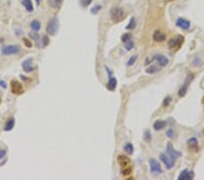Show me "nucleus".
I'll use <instances>...</instances> for the list:
<instances>
[{
    "label": "nucleus",
    "instance_id": "nucleus-41",
    "mask_svg": "<svg viewBox=\"0 0 204 180\" xmlns=\"http://www.w3.org/2000/svg\"><path fill=\"white\" fill-rule=\"evenodd\" d=\"M35 1H36V3L37 6H39V5H40V3H41V0H35Z\"/></svg>",
    "mask_w": 204,
    "mask_h": 180
},
{
    "label": "nucleus",
    "instance_id": "nucleus-40",
    "mask_svg": "<svg viewBox=\"0 0 204 180\" xmlns=\"http://www.w3.org/2000/svg\"><path fill=\"white\" fill-rule=\"evenodd\" d=\"M20 77H21V79H23V80H25V81H26L28 78H26V76H22V75H20Z\"/></svg>",
    "mask_w": 204,
    "mask_h": 180
},
{
    "label": "nucleus",
    "instance_id": "nucleus-30",
    "mask_svg": "<svg viewBox=\"0 0 204 180\" xmlns=\"http://www.w3.org/2000/svg\"><path fill=\"white\" fill-rule=\"evenodd\" d=\"M23 43H24V45L26 46L27 48H31L33 46V44H32V42H31L30 40L28 38H26V37H23Z\"/></svg>",
    "mask_w": 204,
    "mask_h": 180
},
{
    "label": "nucleus",
    "instance_id": "nucleus-6",
    "mask_svg": "<svg viewBox=\"0 0 204 180\" xmlns=\"http://www.w3.org/2000/svg\"><path fill=\"white\" fill-rule=\"evenodd\" d=\"M193 80V76L192 75H190V76H188L187 78H186V80L184 81L183 85H182V87L180 88L179 92H178V95L179 97H182L186 95V93L188 91V88H189V85L191 83V81Z\"/></svg>",
    "mask_w": 204,
    "mask_h": 180
},
{
    "label": "nucleus",
    "instance_id": "nucleus-19",
    "mask_svg": "<svg viewBox=\"0 0 204 180\" xmlns=\"http://www.w3.org/2000/svg\"><path fill=\"white\" fill-rule=\"evenodd\" d=\"M166 125H167V123L165 121H163V120H157L153 124V128H154L155 131H159V130H162L163 128H165Z\"/></svg>",
    "mask_w": 204,
    "mask_h": 180
},
{
    "label": "nucleus",
    "instance_id": "nucleus-29",
    "mask_svg": "<svg viewBox=\"0 0 204 180\" xmlns=\"http://www.w3.org/2000/svg\"><path fill=\"white\" fill-rule=\"evenodd\" d=\"M29 37L36 42V41H39L40 36H39V34H37V32H31V33H29Z\"/></svg>",
    "mask_w": 204,
    "mask_h": 180
},
{
    "label": "nucleus",
    "instance_id": "nucleus-5",
    "mask_svg": "<svg viewBox=\"0 0 204 180\" xmlns=\"http://www.w3.org/2000/svg\"><path fill=\"white\" fill-rule=\"evenodd\" d=\"M111 18L114 22H119L123 19L124 15V11L121 7H113L111 10Z\"/></svg>",
    "mask_w": 204,
    "mask_h": 180
},
{
    "label": "nucleus",
    "instance_id": "nucleus-16",
    "mask_svg": "<svg viewBox=\"0 0 204 180\" xmlns=\"http://www.w3.org/2000/svg\"><path fill=\"white\" fill-rule=\"evenodd\" d=\"M21 4L25 7L27 12L32 13L34 11V5H33L32 0H22Z\"/></svg>",
    "mask_w": 204,
    "mask_h": 180
},
{
    "label": "nucleus",
    "instance_id": "nucleus-17",
    "mask_svg": "<svg viewBox=\"0 0 204 180\" xmlns=\"http://www.w3.org/2000/svg\"><path fill=\"white\" fill-rule=\"evenodd\" d=\"M15 125V118H14V117H10V118L7 119V121L6 122V125H5V127H4V131L8 132V131L13 130Z\"/></svg>",
    "mask_w": 204,
    "mask_h": 180
},
{
    "label": "nucleus",
    "instance_id": "nucleus-14",
    "mask_svg": "<svg viewBox=\"0 0 204 180\" xmlns=\"http://www.w3.org/2000/svg\"><path fill=\"white\" fill-rule=\"evenodd\" d=\"M188 148L194 152H198L199 150V145H198V140L195 137H191L188 140Z\"/></svg>",
    "mask_w": 204,
    "mask_h": 180
},
{
    "label": "nucleus",
    "instance_id": "nucleus-3",
    "mask_svg": "<svg viewBox=\"0 0 204 180\" xmlns=\"http://www.w3.org/2000/svg\"><path fill=\"white\" fill-rule=\"evenodd\" d=\"M22 68L24 70V72L26 73H31L35 71L36 67L34 65V59L33 57H28L25 59L22 62Z\"/></svg>",
    "mask_w": 204,
    "mask_h": 180
},
{
    "label": "nucleus",
    "instance_id": "nucleus-22",
    "mask_svg": "<svg viewBox=\"0 0 204 180\" xmlns=\"http://www.w3.org/2000/svg\"><path fill=\"white\" fill-rule=\"evenodd\" d=\"M160 71V68L158 67H156V66H151V67H149L148 68H146L145 70V72L147 74H155L157 72H159Z\"/></svg>",
    "mask_w": 204,
    "mask_h": 180
},
{
    "label": "nucleus",
    "instance_id": "nucleus-39",
    "mask_svg": "<svg viewBox=\"0 0 204 180\" xmlns=\"http://www.w3.org/2000/svg\"><path fill=\"white\" fill-rule=\"evenodd\" d=\"M0 87H1L3 89H6V88H7V84L6 83V81H4V80H0Z\"/></svg>",
    "mask_w": 204,
    "mask_h": 180
},
{
    "label": "nucleus",
    "instance_id": "nucleus-21",
    "mask_svg": "<svg viewBox=\"0 0 204 180\" xmlns=\"http://www.w3.org/2000/svg\"><path fill=\"white\" fill-rule=\"evenodd\" d=\"M117 160H118V163L122 167H126L127 165H129V163H130V159L125 155H119L118 159H117Z\"/></svg>",
    "mask_w": 204,
    "mask_h": 180
},
{
    "label": "nucleus",
    "instance_id": "nucleus-36",
    "mask_svg": "<svg viewBox=\"0 0 204 180\" xmlns=\"http://www.w3.org/2000/svg\"><path fill=\"white\" fill-rule=\"evenodd\" d=\"M92 2H93V0H82L81 4L83 5V6H88L89 5H91Z\"/></svg>",
    "mask_w": 204,
    "mask_h": 180
},
{
    "label": "nucleus",
    "instance_id": "nucleus-35",
    "mask_svg": "<svg viewBox=\"0 0 204 180\" xmlns=\"http://www.w3.org/2000/svg\"><path fill=\"white\" fill-rule=\"evenodd\" d=\"M171 102V97H166L165 98L163 99V102H162V106H168Z\"/></svg>",
    "mask_w": 204,
    "mask_h": 180
},
{
    "label": "nucleus",
    "instance_id": "nucleus-2",
    "mask_svg": "<svg viewBox=\"0 0 204 180\" xmlns=\"http://www.w3.org/2000/svg\"><path fill=\"white\" fill-rule=\"evenodd\" d=\"M21 48L17 45H6L1 48V53L3 56H14L20 52Z\"/></svg>",
    "mask_w": 204,
    "mask_h": 180
},
{
    "label": "nucleus",
    "instance_id": "nucleus-33",
    "mask_svg": "<svg viewBox=\"0 0 204 180\" xmlns=\"http://www.w3.org/2000/svg\"><path fill=\"white\" fill-rule=\"evenodd\" d=\"M50 43V39L47 36H44L43 37V41H42V46L43 48H46Z\"/></svg>",
    "mask_w": 204,
    "mask_h": 180
},
{
    "label": "nucleus",
    "instance_id": "nucleus-15",
    "mask_svg": "<svg viewBox=\"0 0 204 180\" xmlns=\"http://www.w3.org/2000/svg\"><path fill=\"white\" fill-rule=\"evenodd\" d=\"M152 38L155 42H162L166 39V36L162 32H161V31L156 30L152 35Z\"/></svg>",
    "mask_w": 204,
    "mask_h": 180
},
{
    "label": "nucleus",
    "instance_id": "nucleus-9",
    "mask_svg": "<svg viewBox=\"0 0 204 180\" xmlns=\"http://www.w3.org/2000/svg\"><path fill=\"white\" fill-rule=\"evenodd\" d=\"M194 178V173L193 171L189 169H183L180 171V173L178 176V180H191Z\"/></svg>",
    "mask_w": 204,
    "mask_h": 180
},
{
    "label": "nucleus",
    "instance_id": "nucleus-12",
    "mask_svg": "<svg viewBox=\"0 0 204 180\" xmlns=\"http://www.w3.org/2000/svg\"><path fill=\"white\" fill-rule=\"evenodd\" d=\"M176 26L182 29L187 30L191 27V22L189 20L183 18H179L176 20Z\"/></svg>",
    "mask_w": 204,
    "mask_h": 180
},
{
    "label": "nucleus",
    "instance_id": "nucleus-7",
    "mask_svg": "<svg viewBox=\"0 0 204 180\" xmlns=\"http://www.w3.org/2000/svg\"><path fill=\"white\" fill-rule=\"evenodd\" d=\"M166 151H167V154L168 155L170 156V158L172 159V160H176L177 158H179L180 155H182V153L177 151L174 149V147L172 146L171 143H168L167 146H166Z\"/></svg>",
    "mask_w": 204,
    "mask_h": 180
},
{
    "label": "nucleus",
    "instance_id": "nucleus-18",
    "mask_svg": "<svg viewBox=\"0 0 204 180\" xmlns=\"http://www.w3.org/2000/svg\"><path fill=\"white\" fill-rule=\"evenodd\" d=\"M116 87H117V80H116V78L113 77V76L109 77V81H108V84H107V88L110 91H114V89L116 88Z\"/></svg>",
    "mask_w": 204,
    "mask_h": 180
},
{
    "label": "nucleus",
    "instance_id": "nucleus-1",
    "mask_svg": "<svg viewBox=\"0 0 204 180\" xmlns=\"http://www.w3.org/2000/svg\"><path fill=\"white\" fill-rule=\"evenodd\" d=\"M59 28V19L57 18H52L46 25L45 31L48 35L54 36Z\"/></svg>",
    "mask_w": 204,
    "mask_h": 180
},
{
    "label": "nucleus",
    "instance_id": "nucleus-34",
    "mask_svg": "<svg viewBox=\"0 0 204 180\" xmlns=\"http://www.w3.org/2000/svg\"><path fill=\"white\" fill-rule=\"evenodd\" d=\"M174 130L172 129V128H170V129H168L167 131H166V136L169 137V138H171V139H172V138H174Z\"/></svg>",
    "mask_w": 204,
    "mask_h": 180
},
{
    "label": "nucleus",
    "instance_id": "nucleus-37",
    "mask_svg": "<svg viewBox=\"0 0 204 180\" xmlns=\"http://www.w3.org/2000/svg\"><path fill=\"white\" fill-rule=\"evenodd\" d=\"M6 149H0V159H3L4 158H6Z\"/></svg>",
    "mask_w": 204,
    "mask_h": 180
},
{
    "label": "nucleus",
    "instance_id": "nucleus-32",
    "mask_svg": "<svg viewBox=\"0 0 204 180\" xmlns=\"http://www.w3.org/2000/svg\"><path fill=\"white\" fill-rule=\"evenodd\" d=\"M137 56H135V55H134V56H132V57H130V59L128 60V62H127V66L128 67H131V66H133V65H134V63H135V62H136V60H137Z\"/></svg>",
    "mask_w": 204,
    "mask_h": 180
},
{
    "label": "nucleus",
    "instance_id": "nucleus-28",
    "mask_svg": "<svg viewBox=\"0 0 204 180\" xmlns=\"http://www.w3.org/2000/svg\"><path fill=\"white\" fill-rule=\"evenodd\" d=\"M201 65H202L201 59L200 57H196L193 59V61H192V66H194V67H201Z\"/></svg>",
    "mask_w": 204,
    "mask_h": 180
},
{
    "label": "nucleus",
    "instance_id": "nucleus-10",
    "mask_svg": "<svg viewBox=\"0 0 204 180\" xmlns=\"http://www.w3.org/2000/svg\"><path fill=\"white\" fill-rule=\"evenodd\" d=\"M160 158L161 160L163 162V164L165 165L167 169H171L172 167H174V162L172 160L169 155H167L166 154L164 153H161L160 154Z\"/></svg>",
    "mask_w": 204,
    "mask_h": 180
},
{
    "label": "nucleus",
    "instance_id": "nucleus-25",
    "mask_svg": "<svg viewBox=\"0 0 204 180\" xmlns=\"http://www.w3.org/2000/svg\"><path fill=\"white\" fill-rule=\"evenodd\" d=\"M133 48H134V42H133L132 39H130L127 42H125V48H126L127 51L132 50Z\"/></svg>",
    "mask_w": 204,
    "mask_h": 180
},
{
    "label": "nucleus",
    "instance_id": "nucleus-11",
    "mask_svg": "<svg viewBox=\"0 0 204 180\" xmlns=\"http://www.w3.org/2000/svg\"><path fill=\"white\" fill-rule=\"evenodd\" d=\"M183 41H184V37L182 36H179L176 38H171V40L169 41L168 45H169L170 48H179V46H182Z\"/></svg>",
    "mask_w": 204,
    "mask_h": 180
},
{
    "label": "nucleus",
    "instance_id": "nucleus-4",
    "mask_svg": "<svg viewBox=\"0 0 204 180\" xmlns=\"http://www.w3.org/2000/svg\"><path fill=\"white\" fill-rule=\"evenodd\" d=\"M10 88H11V92L15 95H21L24 93V88H23L22 83H20L17 80H11L10 82Z\"/></svg>",
    "mask_w": 204,
    "mask_h": 180
},
{
    "label": "nucleus",
    "instance_id": "nucleus-24",
    "mask_svg": "<svg viewBox=\"0 0 204 180\" xmlns=\"http://www.w3.org/2000/svg\"><path fill=\"white\" fill-rule=\"evenodd\" d=\"M136 27V20H135V18H131V20L129 21V23H128V25L126 26V28L127 30H132V29H133Z\"/></svg>",
    "mask_w": 204,
    "mask_h": 180
},
{
    "label": "nucleus",
    "instance_id": "nucleus-13",
    "mask_svg": "<svg viewBox=\"0 0 204 180\" xmlns=\"http://www.w3.org/2000/svg\"><path fill=\"white\" fill-rule=\"evenodd\" d=\"M153 60L157 61V63L160 65V67H166L169 63V59L162 55H156L153 57Z\"/></svg>",
    "mask_w": 204,
    "mask_h": 180
},
{
    "label": "nucleus",
    "instance_id": "nucleus-31",
    "mask_svg": "<svg viewBox=\"0 0 204 180\" xmlns=\"http://www.w3.org/2000/svg\"><path fill=\"white\" fill-rule=\"evenodd\" d=\"M130 39H132V35L129 34V33H125V34H123V35L121 36V40H122L123 43L127 42L128 40H130Z\"/></svg>",
    "mask_w": 204,
    "mask_h": 180
},
{
    "label": "nucleus",
    "instance_id": "nucleus-20",
    "mask_svg": "<svg viewBox=\"0 0 204 180\" xmlns=\"http://www.w3.org/2000/svg\"><path fill=\"white\" fill-rule=\"evenodd\" d=\"M30 27H31V29H32L33 31H35V32H38V31L41 29V23H40V21L37 20V19L33 20L32 22L30 23Z\"/></svg>",
    "mask_w": 204,
    "mask_h": 180
},
{
    "label": "nucleus",
    "instance_id": "nucleus-8",
    "mask_svg": "<svg viewBox=\"0 0 204 180\" xmlns=\"http://www.w3.org/2000/svg\"><path fill=\"white\" fill-rule=\"evenodd\" d=\"M149 165H150V170L152 173H157V174L162 173V169L160 163L156 159L152 158L149 160Z\"/></svg>",
    "mask_w": 204,
    "mask_h": 180
},
{
    "label": "nucleus",
    "instance_id": "nucleus-38",
    "mask_svg": "<svg viewBox=\"0 0 204 180\" xmlns=\"http://www.w3.org/2000/svg\"><path fill=\"white\" fill-rule=\"evenodd\" d=\"M131 172H132V169L130 167H128V168H125L124 170H123V173L122 174L123 176H127V175H129L131 173Z\"/></svg>",
    "mask_w": 204,
    "mask_h": 180
},
{
    "label": "nucleus",
    "instance_id": "nucleus-27",
    "mask_svg": "<svg viewBox=\"0 0 204 180\" xmlns=\"http://www.w3.org/2000/svg\"><path fill=\"white\" fill-rule=\"evenodd\" d=\"M101 9H102V6H101V5H99V4H97V5H95V6H93V7H92L91 13H92L93 15L98 14V13L100 12V10H101Z\"/></svg>",
    "mask_w": 204,
    "mask_h": 180
},
{
    "label": "nucleus",
    "instance_id": "nucleus-23",
    "mask_svg": "<svg viewBox=\"0 0 204 180\" xmlns=\"http://www.w3.org/2000/svg\"><path fill=\"white\" fill-rule=\"evenodd\" d=\"M124 150H125V152H126L127 154L132 155V154H133L134 147H133V146H132V143H126V144H125V146H124Z\"/></svg>",
    "mask_w": 204,
    "mask_h": 180
},
{
    "label": "nucleus",
    "instance_id": "nucleus-26",
    "mask_svg": "<svg viewBox=\"0 0 204 180\" xmlns=\"http://www.w3.org/2000/svg\"><path fill=\"white\" fill-rule=\"evenodd\" d=\"M143 139L145 140V141L147 143H150L151 140H152V135H151V132L149 131L148 129H146L144 131V137H143Z\"/></svg>",
    "mask_w": 204,
    "mask_h": 180
},
{
    "label": "nucleus",
    "instance_id": "nucleus-42",
    "mask_svg": "<svg viewBox=\"0 0 204 180\" xmlns=\"http://www.w3.org/2000/svg\"><path fill=\"white\" fill-rule=\"evenodd\" d=\"M54 1H56V4H61L62 3V0H54Z\"/></svg>",
    "mask_w": 204,
    "mask_h": 180
}]
</instances>
